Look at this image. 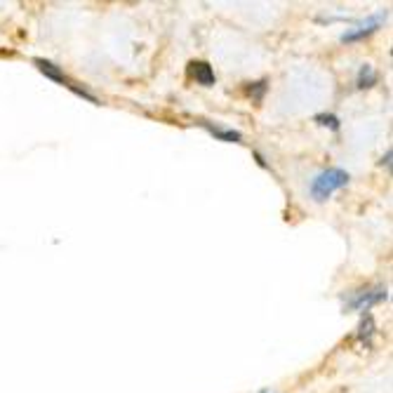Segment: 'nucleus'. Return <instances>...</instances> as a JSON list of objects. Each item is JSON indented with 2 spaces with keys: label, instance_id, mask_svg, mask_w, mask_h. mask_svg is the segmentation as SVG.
Masks as SVG:
<instances>
[{
  "label": "nucleus",
  "instance_id": "nucleus-5",
  "mask_svg": "<svg viewBox=\"0 0 393 393\" xmlns=\"http://www.w3.org/2000/svg\"><path fill=\"white\" fill-rule=\"evenodd\" d=\"M33 64H36V66L40 68V71H43V73L47 75V78H52V80H59V83H66V75L61 73L59 68L52 64V61H45V59H36V61H33Z\"/></svg>",
  "mask_w": 393,
  "mask_h": 393
},
{
  "label": "nucleus",
  "instance_id": "nucleus-6",
  "mask_svg": "<svg viewBox=\"0 0 393 393\" xmlns=\"http://www.w3.org/2000/svg\"><path fill=\"white\" fill-rule=\"evenodd\" d=\"M375 80H377L375 68H372L370 64H363L361 73H358V85H361V87H372V85H375Z\"/></svg>",
  "mask_w": 393,
  "mask_h": 393
},
{
  "label": "nucleus",
  "instance_id": "nucleus-2",
  "mask_svg": "<svg viewBox=\"0 0 393 393\" xmlns=\"http://www.w3.org/2000/svg\"><path fill=\"white\" fill-rule=\"evenodd\" d=\"M386 299L384 287H363V290L353 292V297L349 299V306L353 311H370L372 306Z\"/></svg>",
  "mask_w": 393,
  "mask_h": 393
},
{
  "label": "nucleus",
  "instance_id": "nucleus-3",
  "mask_svg": "<svg viewBox=\"0 0 393 393\" xmlns=\"http://www.w3.org/2000/svg\"><path fill=\"white\" fill-rule=\"evenodd\" d=\"M188 73H191V78L198 83V85H214V71H212V66L205 64V61H191L188 64Z\"/></svg>",
  "mask_w": 393,
  "mask_h": 393
},
{
  "label": "nucleus",
  "instance_id": "nucleus-1",
  "mask_svg": "<svg viewBox=\"0 0 393 393\" xmlns=\"http://www.w3.org/2000/svg\"><path fill=\"white\" fill-rule=\"evenodd\" d=\"M349 179H351L349 172L339 170V167H327V170L315 174L311 186H308V191H311V198L315 202H322V200H327L332 193L339 191V188L346 186Z\"/></svg>",
  "mask_w": 393,
  "mask_h": 393
},
{
  "label": "nucleus",
  "instance_id": "nucleus-4",
  "mask_svg": "<svg viewBox=\"0 0 393 393\" xmlns=\"http://www.w3.org/2000/svg\"><path fill=\"white\" fill-rule=\"evenodd\" d=\"M379 24H382V17H370L368 22L358 24L356 29H349V31L341 36V40H344V43H351V40H361L363 36H370L372 31H377Z\"/></svg>",
  "mask_w": 393,
  "mask_h": 393
},
{
  "label": "nucleus",
  "instance_id": "nucleus-7",
  "mask_svg": "<svg viewBox=\"0 0 393 393\" xmlns=\"http://www.w3.org/2000/svg\"><path fill=\"white\" fill-rule=\"evenodd\" d=\"M315 121H320V125H329V128H332V130L339 128V121H337L334 116H318V118H315Z\"/></svg>",
  "mask_w": 393,
  "mask_h": 393
}]
</instances>
